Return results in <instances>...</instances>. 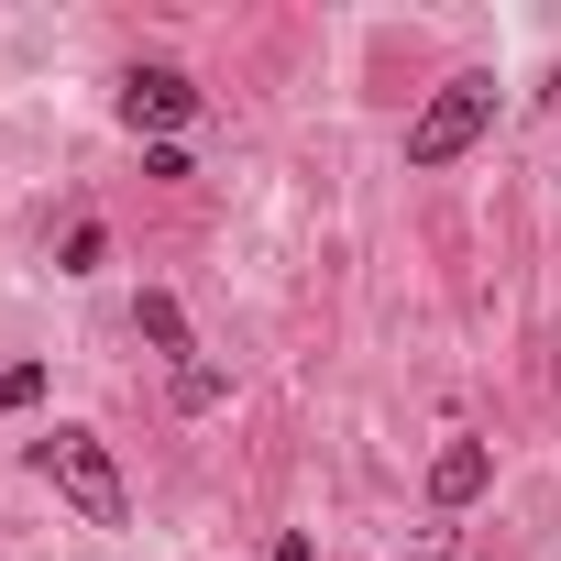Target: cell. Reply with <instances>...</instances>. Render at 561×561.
<instances>
[{
  "label": "cell",
  "mask_w": 561,
  "mask_h": 561,
  "mask_svg": "<svg viewBox=\"0 0 561 561\" xmlns=\"http://www.w3.org/2000/svg\"><path fill=\"white\" fill-rule=\"evenodd\" d=\"M34 473H45L89 528H122V517H133V484H122V462H111L100 430H45V440H34Z\"/></svg>",
  "instance_id": "1"
},
{
  "label": "cell",
  "mask_w": 561,
  "mask_h": 561,
  "mask_svg": "<svg viewBox=\"0 0 561 561\" xmlns=\"http://www.w3.org/2000/svg\"><path fill=\"white\" fill-rule=\"evenodd\" d=\"M484 122H495V78H440L430 111L408 122V165H451V154H473Z\"/></svg>",
  "instance_id": "2"
},
{
  "label": "cell",
  "mask_w": 561,
  "mask_h": 561,
  "mask_svg": "<svg viewBox=\"0 0 561 561\" xmlns=\"http://www.w3.org/2000/svg\"><path fill=\"white\" fill-rule=\"evenodd\" d=\"M122 122L133 133H187L198 122V78L187 67H133L122 78Z\"/></svg>",
  "instance_id": "3"
},
{
  "label": "cell",
  "mask_w": 561,
  "mask_h": 561,
  "mask_svg": "<svg viewBox=\"0 0 561 561\" xmlns=\"http://www.w3.org/2000/svg\"><path fill=\"white\" fill-rule=\"evenodd\" d=\"M484 484H495V451L484 440H440L430 451V506H473Z\"/></svg>",
  "instance_id": "4"
},
{
  "label": "cell",
  "mask_w": 561,
  "mask_h": 561,
  "mask_svg": "<svg viewBox=\"0 0 561 561\" xmlns=\"http://www.w3.org/2000/svg\"><path fill=\"white\" fill-rule=\"evenodd\" d=\"M133 331H144V342H154L165 364H187V309H176L165 287H144V298H133Z\"/></svg>",
  "instance_id": "5"
},
{
  "label": "cell",
  "mask_w": 561,
  "mask_h": 561,
  "mask_svg": "<svg viewBox=\"0 0 561 561\" xmlns=\"http://www.w3.org/2000/svg\"><path fill=\"white\" fill-rule=\"evenodd\" d=\"M45 386H56V375H45L34 353H23V364H0V408H12V419H23V408H45Z\"/></svg>",
  "instance_id": "6"
},
{
  "label": "cell",
  "mask_w": 561,
  "mask_h": 561,
  "mask_svg": "<svg viewBox=\"0 0 561 561\" xmlns=\"http://www.w3.org/2000/svg\"><path fill=\"white\" fill-rule=\"evenodd\" d=\"M100 253H111V231H100V220H78V231L56 242V264H67V275H100Z\"/></svg>",
  "instance_id": "7"
},
{
  "label": "cell",
  "mask_w": 561,
  "mask_h": 561,
  "mask_svg": "<svg viewBox=\"0 0 561 561\" xmlns=\"http://www.w3.org/2000/svg\"><path fill=\"white\" fill-rule=\"evenodd\" d=\"M275 561H320V539H309V528H287V539H275Z\"/></svg>",
  "instance_id": "8"
}]
</instances>
